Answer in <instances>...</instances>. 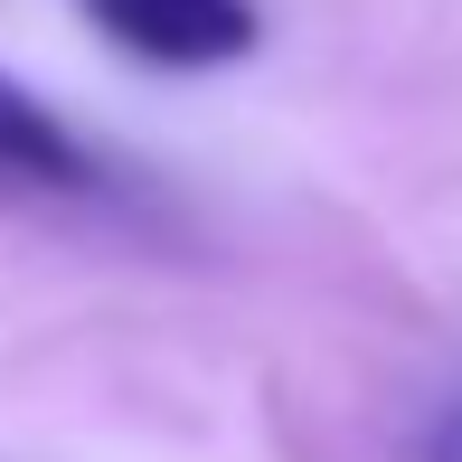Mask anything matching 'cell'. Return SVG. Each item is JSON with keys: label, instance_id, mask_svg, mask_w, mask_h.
I'll list each match as a JSON object with an SVG mask.
<instances>
[{"label": "cell", "instance_id": "cell-1", "mask_svg": "<svg viewBox=\"0 0 462 462\" xmlns=\"http://www.w3.org/2000/svg\"><path fill=\"white\" fill-rule=\"evenodd\" d=\"M104 48H123L152 76H217L236 57H255L264 10L255 0H76Z\"/></svg>", "mask_w": 462, "mask_h": 462}, {"label": "cell", "instance_id": "cell-2", "mask_svg": "<svg viewBox=\"0 0 462 462\" xmlns=\"http://www.w3.org/2000/svg\"><path fill=\"white\" fill-rule=\"evenodd\" d=\"M104 161L67 114H48L19 76H0V189H29V199H104Z\"/></svg>", "mask_w": 462, "mask_h": 462}, {"label": "cell", "instance_id": "cell-3", "mask_svg": "<svg viewBox=\"0 0 462 462\" xmlns=\"http://www.w3.org/2000/svg\"><path fill=\"white\" fill-rule=\"evenodd\" d=\"M415 462H462V387L434 406V425H425V444H415Z\"/></svg>", "mask_w": 462, "mask_h": 462}]
</instances>
